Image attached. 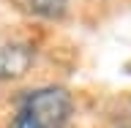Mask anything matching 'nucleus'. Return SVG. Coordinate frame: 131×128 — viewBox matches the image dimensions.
<instances>
[{
    "label": "nucleus",
    "mask_w": 131,
    "mask_h": 128,
    "mask_svg": "<svg viewBox=\"0 0 131 128\" xmlns=\"http://www.w3.org/2000/svg\"><path fill=\"white\" fill-rule=\"evenodd\" d=\"M33 65V49L25 44H3L0 46V82L19 79Z\"/></svg>",
    "instance_id": "2"
},
{
    "label": "nucleus",
    "mask_w": 131,
    "mask_h": 128,
    "mask_svg": "<svg viewBox=\"0 0 131 128\" xmlns=\"http://www.w3.org/2000/svg\"><path fill=\"white\" fill-rule=\"evenodd\" d=\"M14 128H47V125H41L36 117H33L30 112H25V109H19V114H16V123Z\"/></svg>",
    "instance_id": "4"
},
{
    "label": "nucleus",
    "mask_w": 131,
    "mask_h": 128,
    "mask_svg": "<svg viewBox=\"0 0 131 128\" xmlns=\"http://www.w3.org/2000/svg\"><path fill=\"white\" fill-rule=\"evenodd\" d=\"M25 8L44 19H60L66 14V0H22Z\"/></svg>",
    "instance_id": "3"
},
{
    "label": "nucleus",
    "mask_w": 131,
    "mask_h": 128,
    "mask_svg": "<svg viewBox=\"0 0 131 128\" xmlns=\"http://www.w3.org/2000/svg\"><path fill=\"white\" fill-rule=\"evenodd\" d=\"M22 109L30 112L41 125L47 128H63L71 117V93L60 85H49L27 93L22 101Z\"/></svg>",
    "instance_id": "1"
}]
</instances>
